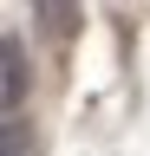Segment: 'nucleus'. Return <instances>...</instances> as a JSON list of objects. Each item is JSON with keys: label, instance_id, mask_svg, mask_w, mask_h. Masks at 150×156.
Instances as JSON below:
<instances>
[{"label": "nucleus", "instance_id": "obj_1", "mask_svg": "<svg viewBox=\"0 0 150 156\" xmlns=\"http://www.w3.org/2000/svg\"><path fill=\"white\" fill-rule=\"evenodd\" d=\"M26 85H33L26 46H20V39H7V46H0V98H7V104H20V98H26Z\"/></svg>", "mask_w": 150, "mask_h": 156}, {"label": "nucleus", "instance_id": "obj_2", "mask_svg": "<svg viewBox=\"0 0 150 156\" xmlns=\"http://www.w3.org/2000/svg\"><path fill=\"white\" fill-rule=\"evenodd\" d=\"M33 20L52 39H65V33H79V0H33Z\"/></svg>", "mask_w": 150, "mask_h": 156}, {"label": "nucleus", "instance_id": "obj_3", "mask_svg": "<svg viewBox=\"0 0 150 156\" xmlns=\"http://www.w3.org/2000/svg\"><path fill=\"white\" fill-rule=\"evenodd\" d=\"M0 156H39V130L26 117H7V136H0Z\"/></svg>", "mask_w": 150, "mask_h": 156}]
</instances>
